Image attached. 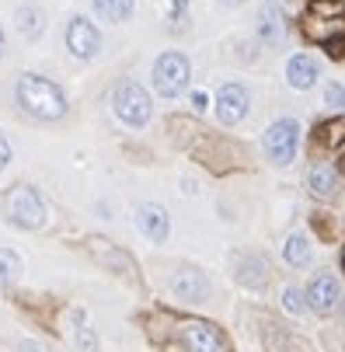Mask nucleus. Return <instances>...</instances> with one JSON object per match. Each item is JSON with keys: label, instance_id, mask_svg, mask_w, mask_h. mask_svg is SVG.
Wrapping results in <instances>:
<instances>
[{"label": "nucleus", "instance_id": "6e6552de", "mask_svg": "<svg viewBox=\"0 0 345 352\" xmlns=\"http://www.w3.org/2000/svg\"><path fill=\"white\" fill-rule=\"evenodd\" d=\"M67 49L77 60H91V56H98V49H102V35H98V28L87 18H74L70 28H67Z\"/></svg>", "mask_w": 345, "mask_h": 352}, {"label": "nucleus", "instance_id": "1a4fd4ad", "mask_svg": "<svg viewBox=\"0 0 345 352\" xmlns=\"http://www.w3.org/2000/svg\"><path fill=\"white\" fill-rule=\"evenodd\" d=\"M338 300H342V289H338V279H335V276H318V279L307 286V304H311V311H318V314H331Z\"/></svg>", "mask_w": 345, "mask_h": 352}, {"label": "nucleus", "instance_id": "a211bd4d", "mask_svg": "<svg viewBox=\"0 0 345 352\" xmlns=\"http://www.w3.org/2000/svg\"><path fill=\"white\" fill-rule=\"evenodd\" d=\"M279 32H282V21H279V8H276V4H265L262 38H279Z\"/></svg>", "mask_w": 345, "mask_h": 352}, {"label": "nucleus", "instance_id": "0eeeda50", "mask_svg": "<svg viewBox=\"0 0 345 352\" xmlns=\"http://www.w3.org/2000/svg\"><path fill=\"white\" fill-rule=\"evenodd\" d=\"M181 342H185L188 352H227L223 335L206 321H185L181 324Z\"/></svg>", "mask_w": 345, "mask_h": 352}, {"label": "nucleus", "instance_id": "ddd939ff", "mask_svg": "<svg viewBox=\"0 0 345 352\" xmlns=\"http://www.w3.org/2000/svg\"><path fill=\"white\" fill-rule=\"evenodd\" d=\"M307 185H311V192H314L318 199H331V195H335V175H331V168L314 164V168L307 171Z\"/></svg>", "mask_w": 345, "mask_h": 352}, {"label": "nucleus", "instance_id": "412c9836", "mask_svg": "<svg viewBox=\"0 0 345 352\" xmlns=\"http://www.w3.org/2000/svg\"><path fill=\"white\" fill-rule=\"evenodd\" d=\"M77 342H80V349H84V352H94V349H98V345H94V338H91V331H87V328H80V335H77Z\"/></svg>", "mask_w": 345, "mask_h": 352}, {"label": "nucleus", "instance_id": "9b49d317", "mask_svg": "<svg viewBox=\"0 0 345 352\" xmlns=\"http://www.w3.org/2000/svg\"><path fill=\"white\" fill-rule=\"evenodd\" d=\"M171 289L178 293V300H192L195 304V300H203L210 293V283L199 269H181V272L171 276Z\"/></svg>", "mask_w": 345, "mask_h": 352}, {"label": "nucleus", "instance_id": "f3484780", "mask_svg": "<svg viewBox=\"0 0 345 352\" xmlns=\"http://www.w3.org/2000/svg\"><path fill=\"white\" fill-rule=\"evenodd\" d=\"M21 276V258L14 255V251L0 248V283H14Z\"/></svg>", "mask_w": 345, "mask_h": 352}, {"label": "nucleus", "instance_id": "dca6fc26", "mask_svg": "<svg viewBox=\"0 0 345 352\" xmlns=\"http://www.w3.org/2000/svg\"><path fill=\"white\" fill-rule=\"evenodd\" d=\"M42 28H45V18H42L38 8H18V32L25 38H38Z\"/></svg>", "mask_w": 345, "mask_h": 352}, {"label": "nucleus", "instance_id": "4468645a", "mask_svg": "<svg viewBox=\"0 0 345 352\" xmlns=\"http://www.w3.org/2000/svg\"><path fill=\"white\" fill-rule=\"evenodd\" d=\"M282 258L289 262V265H307L311 262V244H307V237L304 234H289L286 237V248H282Z\"/></svg>", "mask_w": 345, "mask_h": 352}, {"label": "nucleus", "instance_id": "7ed1b4c3", "mask_svg": "<svg viewBox=\"0 0 345 352\" xmlns=\"http://www.w3.org/2000/svg\"><path fill=\"white\" fill-rule=\"evenodd\" d=\"M112 109L126 126H146L151 122V94H146L136 80H122L112 94Z\"/></svg>", "mask_w": 345, "mask_h": 352}, {"label": "nucleus", "instance_id": "6ab92c4d", "mask_svg": "<svg viewBox=\"0 0 345 352\" xmlns=\"http://www.w3.org/2000/svg\"><path fill=\"white\" fill-rule=\"evenodd\" d=\"M282 304H286V311H293V314H297V311H304V304H300V293L293 289V286L282 293Z\"/></svg>", "mask_w": 345, "mask_h": 352}, {"label": "nucleus", "instance_id": "5701e85b", "mask_svg": "<svg viewBox=\"0 0 345 352\" xmlns=\"http://www.w3.org/2000/svg\"><path fill=\"white\" fill-rule=\"evenodd\" d=\"M185 8H188V0H171V18L178 21V18L185 14Z\"/></svg>", "mask_w": 345, "mask_h": 352}, {"label": "nucleus", "instance_id": "f03ea898", "mask_svg": "<svg viewBox=\"0 0 345 352\" xmlns=\"http://www.w3.org/2000/svg\"><path fill=\"white\" fill-rule=\"evenodd\" d=\"M4 217L21 227V230H38L45 223V203L38 199L35 188L28 185H14L8 195H4Z\"/></svg>", "mask_w": 345, "mask_h": 352}, {"label": "nucleus", "instance_id": "cd10ccee", "mask_svg": "<svg viewBox=\"0 0 345 352\" xmlns=\"http://www.w3.org/2000/svg\"><path fill=\"white\" fill-rule=\"evenodd\" d=\"M338 171H342V175H345V154H342V161H338Z\"/></svg>", "mask_w": 345, "mask_h": 352}, {"label": "nucleus", "instance_id": "f257e3e1", "mask_svg": "<svg viewBox=\"0 0 345 352\" xmlns=\"http://www.w3.org/2000/svg\"><path fill=\"white\" fill-rule=\"evenodd\" d=\"M18 105L35 119H60L67 112V98L53 80H45L38 74H25L18 80Z\"/></svg>", "mask_w": 345, "mask_h": 352}, {"label": "nucleus", "instance_id": "a878e982", "mask_svg": "<svg viewBox=\"0 0 345 352\" xmlns=\"http://www.w3.org/2000/svg\"><path fill=\"white\" fill-rule=\"evenodd\" d=\"M21 352H45V349H42L38 342H25V345H21Z\"/></svg>", "mask_w": 345, "mask_h": 352}, {"label": "nucleus", "instance_id": "393cba45", "mask_svg": "<svg viewBox=\"0 0 345 352\" xmlns=\"http://www.w3.org/2000/svg\"><path fill=\"white\" fill-rule=\"evenodd\" d=\"M328 53H331V56H335V60H338V56H342V42H338V38H335V42H328Z\"/></svg>", "mask_w": 345, "mask_h": 352}, {"label": "nucleus", "instance_id": "c756f323", "mask_svg": "<svg viewBox=\"0 0 345 352\" xmlns=\"http://www.w3.org/2000/svg\"><path fill=\"white\" fill-rule=\"evenodd\" d=\"M342 265H345V255H342Z\"/></svg>", "mask_w": 345, "mask_h": 352}, {"label": "nucleus", "instance_id": "39448f33", "mask_svg": "<svg viewBox=\"0 0 345 352\" xmlns=\"http://www.w3.org/2000/svg\"><path fill=\"white\" fill-rule=\"evenodd\" d=\"M297 140H300V122L297 119H279L265 133V154L276 164H289L297 154Z\"/></svg>", "mask_w": 345, "mask_h": 352}, {"label": "nucleus", "instance_id": "9d476101", "mask_svg": "<svg viewBox=\"0 0 345 352\" xmlns=\"http://www.w3.org/2000/svg\"><path fill=\"white\" fill-rule=\"evenodd\" d=\"M136 227L151 237V241H164L168 237V230H171V220H168V213H164V206H157V203H143L140 210H136Z\"/></svg>", "mask_w": 345, "mask_h": 352}, {"label": "nucleus", "instance_id": "423d86ee", "mask_svg": "<svg viewBox=\"0 0 345 352\" xmlns=\"http://www.w3.org/2000/svg\"><path fill=\"white\" fill-rule=\"evenodd\" d=\"M248 105H252V98H248V87L244 84H223L216 94V116L223 126H237L248 116Z\"/></svg>", "mask_w": 345, "mask_h": 352}, {"label": "nucleus", "instance_id": "c85d7f7f", "mask_svg": "<svg viewBox=\"0 0 345 352\" xmlns=\"http://www.w3.org/2000/svg\"><path fill=\"white\" fill-rule=\"evenodd\" d=\"M220 4H244V0H220Z\"/></svg>", "mask_w": 345, "mask_h": 352}, {"label": "nucleus", "instance_id": "aec40b11", "mask_svg": "<svg viewBox=\"0 0 345 352\" xmlns=\"http://www.w3.org/2000/svg\"><path fill=\"white\" fill-rule=\"evenodd\" d=\"M328 105H335V109L345 105V91H342V87H335V84L328 87Z\"/></svg>", "mask_w": 345, "mask_h": 352}, {"label": "nucleus", "instance_id": "bb28decb", "mask_svg": "<svg viewBox=\"0 0 345 352\" xmlns=\"http://www.w3.org/2000/svg\"><path fill=\"white\" fill-rule=\"evenodd\" d=\"M0 60H4V32H0Z\"/></svg>", "mask_w": 345, "mask_h": 352}, {"label": "nucleus", "instance_id": "20e7f679", "mask_svg": "<svg viewBox=\"0 0 345 352\" xmlns=\"http://www.w3.org/2000/svg\"><path fill=\"white\" fill-rule=\"evenodd\" d=\"M188 77H192V67H188V60L181 53H164L154 63V87L164 98H178L188 87Z\"/></svg>", "mask_w": 345, "mask_h": 352}, {"label": "nucleus", "instance_id": "b1692460", "mask_svg": "<svg viewBox=\"0 0 345 352\" xmlns=\"http://www.w3.org/2000/svg\"><path fill=\"white\" fill-rule=\"evenodd\" d=\"M192 105H195V109H199V112H203V109L210 105V98H206L203 91H195V94H192Z\"/></svg>", "mask_w": 345, "mask_h": 352}, {"label": "nucleus", "instance_id": "f8f14e48", "mask_svg": "<svg viewBox=\"0 0 345 352\" xmlns=\"http://www.w3.org/2000/svg\"><path fill=\"white\" fill-rule=\"evenodd\" d=\"M286 80L293 84V87H311L314 80H318V63L311 60V56H293L289 63H286Z\"/></svg>", "mask_w": 345, "mask_h": 352}, {"label": "nucleus", "instance_id": "4be33fe9", "mask_svg": "<svg viewBox=\"0 0 345 352\" xmlns=\"http://www.w3.org/2000/svg\"><path fill=\"white\" fill-rule=\"evenodd\" d=\"M8 161H11V143L4 140V133H0V168H8Z\"/></svg>", "mask_w": 345, "mask_h": 352}, {"label": "nucleus", "instance_id": "2eb2a0df", "mask_svg": "<svg viewBox=\"0 0 345 352\" xmlns=\"http://www.w3.org/2000/svg\"><path fill=\"white\" fill-rule=\"evenodd\" d=\"M136 8V0H94V11L105 21H126Z\"/></svg>", "mask_w": 345, "mask_h": 352}]
</instances>
